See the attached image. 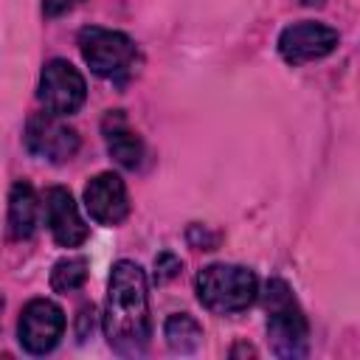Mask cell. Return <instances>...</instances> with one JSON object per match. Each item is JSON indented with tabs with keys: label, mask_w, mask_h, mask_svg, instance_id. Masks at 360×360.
Returning <instances> with one entry per match:
<instances>
[{
	"label": "cell",
	"mask_w": 360,
	"mask_h": 360,
	"mask_svg": "<svg viewBox=\"0 0 360 360\" xmlns=\"http://www.w3.org/2000/svg\"><path fill=\"white\" fill-rule=\"evenodd\" d=\"M163 338H166V346L177 354H191L197 352V346L202 343V326L197 323L194 315L188 312H174L166 318L163 323Z\"/></svg>",
	"instance_id": "obj_13"
},
{
	"label": "cell",
	"mask_w": 360,
	"mask_h": 360,
	"mask_svg": "<svg viewBox=\"0 0 360 360\" xmlns=\"http://www.w3.org/2000/svg\"><path fill=\"white\" fill-rule=\"evenodd\" d=\"M101 135L107 155L121 166V169H138L143 158V141L141 135L129 127L127 115L121 110H110L101 121Z\"/></svg>",
	"instance_id": "obj_11"
},
{
	"label": "cell",
	"mask_w": 360,
	"mask_h": 360,
	"mask_svg": "<svg viewBox=\"0 0 360 360\" xmlns=\"http://www.w3.org/2000/svg\"><path fill=\"white\" fill-rule=\"evenodd\" d=\"M39 197L28 180H17L8 191V236L22 242L37 231L39 222Z\"/></svg>",
	"instance_id": "obj_12"
},
{
	"label": "cell",
	"mask_w": 360,
	"mask_h": 360,
	"mask_svg": "<svg viewBox=\"0 0 360 360\" xmlns=\"http://www.w3.org/2000/svg\"><path fill=\"white\" fill-rule=\"evenodd\" d=\"M236 354H256V349H253V346H245V343H236V346L231 349V357H236Z\"/></svg>",
	"instance_id": "obj_17"
},
{
	"label": "cell",
	"mask_w": 360,
	"mask_h": 360,
	"mask_svg": "<svg viewBox=\"0 0 360 360\" xmlns=\"http://www.w3.org/2000/svg\"><path fill=\"white\" fill-rule=\"evenodd\" d=\"M87 281V259L84 256H65L51 267V290L53 292H76Z\"/></svg>",
	"instance_id": "obj_14"
},
{
	"label": "cell",
	"mask_w": 360,
	"mask_h": 360,
	"mask_svg": "<svg viewBox=\"0 0 360 360\" xmlns=\"http://www.w3.org/2000/svg\"><path fill=\"white\" fill-rule=\"evenodd\" d=\"M340 42V34L332 25L315 22V20H301L287 25L278 34V53L287 65H307L315 59L329 56Z\"/></svg>",
	"instance_id": "obj_8"
},
{
	"label": "cell",
	"mask_w": 360,
	"mask_h": 360,
	"mask_svg": "<svg viewBox=\"0 0 360 360\" xmlns=\"http://www.w3.org/2000/svg\"><path fill=\"white\" fill-rule=\"evenodd\" d=\"M101 326L110 349L121 357H141L149 349V338H152L149 284L138 262L118 259L112 264Z\"/></svg>",
	"instance_id": "obj_1"
},
{
	"label": "cell",
	"mask_w": 360,
	"mask_h": 360,
	"mask_svg": "<svg viewBox=\"0 0 360 360\" xmlns=\"http://www.w3.org/2000/svg\"><path fill=\"white\" fill-rule=\"evenodd\" d=\"M65 335V312L51 298H31L17 321L20 346L28 354H48Z\"/></svg>",
	"instance_id": "obj_7"
},
{
	"label": "cell",
	"mask_w": 360,
	"mask_h": 360,
	"mask_svg": "<svg viewBox=\"0 0 360 360\" xmlns=\"http://www.w3.org/2000/svg\"><path fill=\"white\" fill-rule=\"evenodd\" d=\"M264 312H267V335L273 352L278 357H304L309 352V323L295 301L290 284L284 278H267L264 284Z\"/></svg>",
	"instance_id": "obj_2"
},
{
	"label": "cell",
	"mask_w": 360,
	"mask_h": 360,
	"mask_svg": "<svg viewBox=\"0 0 360 360\" xmlns=\"http://www.w3.org/2000/svg\"><path fill=\"white\" fill-rule=\"evenodd\" d=\"M82 0H42V14L45 17H62L68 11H73Z\"/></svg>",
	"instance_id": "obj_16"
},
{
	"label": "cell",
	"mask_w": 360,
	"mask_h": 360,
	"mask_svg": "<svg viewBox=\"0 0 360 360\" xmlns=\"http://www.w3.org/2000/svg\"><path fill=\"white\" fill-rule=\"evenodd\" d=\"M180 270H183V262H180L174 253L163 250V253L155 256V281H158V284H163V281L180 276Z\"/></svg>",
	"instance_id": "obj_15"
},
{
	"label": "cell",
	"mask_w": 360,
	"mask_h": 360,
	"mask_svg": "<svg viewBox=\"0 0 360 360\" xmlns=\"http://www.w3.org/2000/svg\"><path fill=\"white\" fill-rule=\"evenodd\" d=\"M25 149L51 163H68L79 152V132L53 112H34L25 124Z\"/></svg>",
	"instance_id": "obj_6"
},
{
	"label": "cell",
	"mask_w": 360,
	"mask_h": 360,
	"mask_svg": "<svg viewBox=\"0 0 360 360\" xmlns=\"http://www.w3.org/2000/svg\"><path fill=\"white\" fill-rule=\"evenodd\" d=\"M39 104L53 112V115H73L84 98H87V84L84 76L68 62V59H51L45 62L39 73Z\"/></svg>",
	"instance_id": "obj_5"
},
{
	"label": "cell",
	"mask_w": 360,
	"mask_h": 360,
	"mask_svg": "<svg viewBox=\"0 0 360 360\" xmlns=\"http://www.w3.org/2000/svg\"><path fill=\"white\" fill-rule=\"evenodd\" d=\"M194 290L208 312L231 315L248 309L259 295V278L242 264H208L197 273Z\"/></svg>",
	"instance_id": "obj_3"
},
{
	"label": "cell",
	"mask_w": 360,
	"mask_h": 360,
	"mask_svg": "<svg viewBox=\"0 0 360 360\" xmlns=\"http://www.w3.org/2000/svg\"><path fill=\"white\" fill-rule=\"evenodd\" d=\"M84 208L98 225H121L129 217V194L115 172H101L84 186Z\"/></svg>",
	"instance_id": "obj_10"
},
{
	"label": "cell",
	"mask_w": 360,
	"mask_h": 360,
	"mask_svg": "<svg viewBox=\"0 0 360 360\" xmlns=\"http://www.w3.org/2000/svg\"><path fill=\"white\" fill-rule=\"evenodd\" d=\"M79 51L96 76L112 82H124L132 73L138 56L135 42L124 31H112L101 25H84L79 31Z\"/></svg>",
	"instance_id": "obj_4"
},
{
	"label": "cell",
	"mask_w": 360,
	"mask_h": 360,
	"mask_svg": "<svg viewBox=\"0 0 360 360\" xmlns=\"http://www.w3.org/2000/svg\"><path fill=\"white\" fill-rule=\"evenodd\" d=\"M42 214H45V225L59 248H79L90 233L87 222L79 214L73 194L62 186H51L42 194Z\"/></svg>",
	"instance_id": "obj_9"
}]
</instances>
